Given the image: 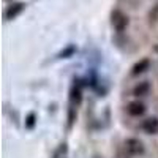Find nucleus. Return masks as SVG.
Masks as SVG:
<instances>
[{"instance_id": "nucleus-1", "label": "nucleus", "mask_w": 158, "mask_h": 158, "mask_svg": "<svg viewBox=\"0 0 158 158\" xmlns=\"http://www.w3.org/2000/svg\"><path fill=\"white\" fill-rule=\"evenodd\" d=\"M82 100V89L81 84H74L70 90V108H68V125L73 123L76 112H77V106L81 104Z\"/></svg>"}, {"instance_id": "nucleus-2", "label": "nucleus", "mask_w": 158, "mask_h": 158, "mask_svg": "<svg viewBox=\"0 0 158 158\" xmlns=\"http://www.w3.org/2000/svg\"><path fill=\"white\" fill-rule=\"evenodd\" d=\"M128 24H130V18L125 15L122 10L115 8V10L111 11V25H112V29L115 32L122 33L123 30H127Z\"/></svg>"}, {"instance_id": "nucleus-3", "label": "nucleus", "mask_w": 158, "mask_h": 158, "mask_svg": "<svg viewBox=\"0 0 158 158\" xmlns=\"http://www.w3.org/2000/svg\"><path fill=\"white\" fill-rule=\"evenodd\" d=\"M123 149H125V153L130 155V156H138V155H142L144 153V144L142 141L136 139V138H128L123 144Z\"/></svg>"}, {"instance_id": "nucleus-4", "label": "nucleus", "mask_w": 158, "mask_h": 158, "mask_svg": "<svg viewBox=\"0 0 158 158\" xmlns=\"http://www.w3.org/2000/svg\"><path fill=\"white\" fill-rule=\"evenodd\" d=\"M25 8V3L22 2H16V3H11L6 6L5 13H3V16H5V21H13V19H16L21 13L24 11Z\"/></svg>"}, {"instance_id": "nucleus-5", "label": "nucleus", "mask_w": 158, "mask_h": 158, "mask_svg": "<svg viewBox=\"0 0 158 158\" xmlns=\"http://www.w3.org/2000/svg\"><path fill=\"white\" fill-rule=\"evenodd\" d=\"M127 112L130 115H133V117H139V115H142L144 112H146V104L141 103V101H131L127 106Z\"/></svg>"}, {"instance_id": "nucleus-6", "label": "nucleus", "mask_w": 158, "mask_h": 158, "mask_svg": "<svg viewBox=\"0 0 158 158\" xmlns=\"http://www.w3.org/2000/svg\"><path fill=\"white\" fill-rule=\"evenodd\" d=\"M142 130L147 135H156L158 133V117H149L142 122Z\"/></svg>"}, {"instance_id": "nucleus-7", "label": "nucleus", "mask_w": 158, "mask_h": 158, "mask_svg": "<svg viewBox=\"0 0 158 158\" xmlns=\"http://www.w3.org/2000/svg\"><path fill=\"white\" fill-rule=\"evenodd\" d=\"M149 67H150V60L149 59H142V60H139L138 63L133 65V68H131V74H133V76L142 74L146 70H149Z\"/></svg>"}, {"instance_id": "nucleus-8", "label": "nucleus", "mask_w": 158, "mask_h": 158, "mask_svg": "<svg viewBox=\"0 0 158 158\" xmlns=\"http://www.w3.org/2000/svg\"><path fill=\"white\" fill-rule=\"evenodd\" d=\"M150 92V84L149 82H139L135 89H133V95L136 97H144Z\"/></svg>"}, {"instance_id": "nucleus-9", "label": "nucleus", "mask_w": 158, "mask_h": 158, "mask_svg": "<svg viewBox=\"0 0 158 158\" xmlns=\"http://www.w3.org/2000/svg\"><path fill=\"white\" fill-rule=\"evenodd\" d=\"M76 51H77V48L74 44H68L67 48L62 49L59 54H57V59H68V57H71V56L76 54Z\"/></svg>"}, {"instance_id": "nucleus-10", "label": "nucleus", "mask_w": 158, "mask_h": 158, "mask_svg": "<svg viewBox=\"0 0 158 158\" xmlns=\"http://www.w3.org/2000/svg\"><path fill=\"white\" fill-rule=\"evenodd\" d=\"M33 123H35V114H30V115H29V118H27V127H29V128H32V127H33Z\"/></svg>"}, {"instance_id": "nucleus-11", "label": "nucleus", "mask_w": 158, "mask_h": 158, "mask_svg": "<svg viewBox=\"0 0 158 158\" xmlns=\"http://www.w3.org/2000/svg\"><path fill=\"white\" fill-rule=\"evenodd\" d=\"M117 158H125V156H122V155H118V156H117Z\"/></svg>"}, {"instance_id": "nucleus-12", "label": "nucleus", "mask_w": 158, "mask_h": 158, "mask_svg": "<svg viewBox=\"0 0 158 158\" xmlns=\"http://www.w3.org/2000/svg\"><path fill=\"white\" fill-rule=\"evenodd\" d=\"M155 48H156V51H158V44H156V46H155Z\"/></svg>"}]
</instances>
